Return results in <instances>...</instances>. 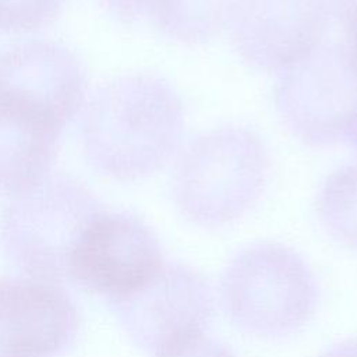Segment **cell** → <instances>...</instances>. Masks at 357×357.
<instances>
[{"instance_id":"cell-1","label":"cell","mask_w":357,"mask_h":357,"mask_svg":"<svg viewBox=\"0 0 357 357\" xmlns=\"http://www.w3.org/2000/svg\"><path fill=\"white\" fill-rule=\"evenodd\" d=\"M269 170V152L258 132L238 124L211 128L177 153L174 205L197 226L229 225L258 202Z\"/></svg>"},{"instance_id":"cell-2","label":"cell","mask_w":357,"mask_h":357,"mask_svg":"<svg viewBox=\"0 0 357 357\" xmlns=\"http://www.w3.org/2000/svg\"><path fill=\"white\" fill-rule=\"evenodd\" d=\"M96 163L121 180L146 177L177 156L184 106L165 78L135 74L109 84L95 100Z\"/></svg>"},{"instance_id":"cell-3","label":"cell","mask_w":357,"mask_h":357,"mask_svg":"<svg viewBox=\"0 0 357 357\" xmlns=\"http://www.w3.org/2000/svg\"><path fill=\"white\" fill-rule=\"evenodd\" d=\"M220 297L238 329L279 339L310 322L318 304V287L310 266L293 248L258 243L229 262L220 280Z\"/></svg>"},{"instance_id":"cell-4","label":"cell","mask_w":357,"mask_h":357,"mask_svg":"<svg viewBox=\"0 0 357 357\" xmlns=\"http://www.w3.org/2000/svg\"><path fill=\"white\" fill-rule=\"evenodd\" d=\"M102 209L81 187L40 180L13 195L0 216V245L25 276L60 284L68 280L73 252Z\"/></svg>"},{"instance_id":"cell-5","label":"cell","mask_w":357,"mask_h":357,"mask_svg":"<svg viewBox=\"0 0 357 357\" xmlns=\"http://www.w3.org/2000/svg\"><path fill=\"white\" fill-rule=\"evenodd\" d=\"M275 105L287 130L305 145L357 151V73L346 45L322 43L280 73Z\"/></svg>"},{"instance_id":"cell-6","label":"cell","mask_w":357,"mask_h":357,"mask_svg":"<svg viewBox=\"0 0 357 357\" xmlns=\"http://www.w3.org/2000/svg\"><path fill=\"white\" fill-rule=\"evenodd\" d=\"M163 264L159 240L142 220L102 211L73 252L68 282L112 303L146 284Z\"/></svg>"},{"instance_id":"cell-7","label":"cell","mask_w":357,"mask_h":357,"mask_svg":"<svg viewBox=\"0 0 357 357\" xmlns=\"http://www.w3.org/2000/svg\"><path fill=\"white\" fill-rule=\"evenodd\" d=\"M110 305L128 337L153 353L204 335L213 314L204 276L178 262H165L146 284Z\"/></svg>"},{"instance_id":"cell-8","label":"cell","mask_w":357,"mask_h":357,"mask_svg":"<svg viewBox=\"0 0 357 357\" xmlns=\"http://www.w3.org/2000/svg\"><path fill=\"white\" fill-rule=\"evenodd\" d=\"M331 10L326 0H237L227 28L244 63L279 75L324 43Z\"/></svg>"},{"instance_id":"cell-9","label":"cell","mask_w":357,"mask_h":357,"mask_svg":"<svg viewBox=\"0 0 357 357\" xmlns=\"http://www.w3.org/2000/svg\"><path fill=\"white\" fill-rule=\"evenodd\" d=\"M78 328L77 304L60 284L0 278V357H57Z\"/></svg>"},{"instance_id":"cell-10","label":"cell","mask_w":357,"mask_h":357,"mask_svg":"<svg viewBox=\"0 0 357 357\" xmlns=\"http://www.w3.org/2000/svg\"><path fill=\"white\" fill-rule=\"evenodd\" d=\"M63 126L0 92V192L17 195L43 180Z\"/></svg>"},{"instance_id":"cell-11","label":"cell","mask_w":357,"mask_h":357,"mask_svg":"<svg viewBox=\"0 0 357 357\" xmlns=\"http://www.w3.org/2000/svg\"><path fill=\"white\" fill-rule=\"evenodd\" d=\"M237 0H152L149 15L160 32L184 46H199L229 26Z\"/></svg>"},{"instance_id":"cell-12","label":"cell","mask_w":357,"mask_h":357,"mask_svg":"<svg viewBox=\"0 0 357 357\" xmlns=\"http://www.w3.org/2000/svg\"><path fill=\"white\" fill-rule=\"evenodd\" d=\"M315 209L325 231L339 244L357 251V163L343 165L325 178Z\"/></svg>"},{"instance_id":"cell-13","label":"cell","mask_w":357,"mask_h":357,"mask_svg":"<svg viewBox=\"0 0 357 357\" xmlns=\"http://www.w3.org/2000/svg\"><path fill=\"white\" fill-rule=\"evenodd\" d=\"M61 0H0V29L26 31L46 25Z\"/></svg>"},{"instance_id":"cell-14","label":"cell","mask_w":357,"mask_h":357,"mask_svg":"<svg viewBox=\"0 0 357 357\" xmlns=\"http://www.w3.org/2000/svg\"><path fill=\"white\" fill-rule=\"evenodd\" d=\"M155 357H237L226 344L204 335L166 347Z\"/></svg>"},{"instance_id":"cell-15","label":"cell","mask_w":357,"mask_h":357,"mask_svg":"<svg viewBox=\"0 0 357 357\" xmlns=\"http://www.w3.org/2000/svg\"><path fill=\"white\" fill-rule=\"evenodd\" d=\"M106 6L121 20L135 21L149 15L152 0H103Z\"/></svg>"},{"instance_id":"cell-16","label":"cell","mask_w":357,"mask_h":357,"mask_svg":"<svg viewBox=\"0 0 357 357\" xmlns=\"http://www.w3.org/2000/svg\"><path fill=\"white\" fill-rule=\"evenodd\" d=\"M329 4L350 38L357 36V0H332Z\"/></svg>"},{"instance_id":"cell-17","label":"cell","mask_w":357,"mask_h":357,"mask_svg":"<svg viewBox=\"0 0 357 357\" xmlns=\"http://www.w3.org/2000/svg\"><path fill=\"white\" fill-rule=\"evenodd\" d=\"M319 357H357V337L346 339L333 344Z\"/></svg>"},{"instance_id":"cell-18","label":"cell","mask_w":357,"mask_h":357,"mask_svg":"<svg viewBox=\"0 0 357 357\" xmlns=\"http://www.w3.org/2000/svg\"><path fill=\"white\" fill-rule=\"evenodd\" d=\"M346 47H347L351 64H353V67H354V70L357 73V36H351L350 42L346 45Z\"/></svg>"}]
</instances>
